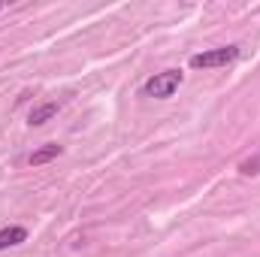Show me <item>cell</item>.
I'll list each match as a JSON object with an SVG mask.
<instances>
[{
    "mask_svg": "<svg viewBox=\"0 0 260 257\" xmlns=\"http://www.w3.org/2000/svg\"><path fill=\"white\" fill-rule=\"evenodd\" d=\"M182 85V73L179 70H164V73H154L145 85H142V94L145 97H154V100H167L179 91Z\"/></svg>",
    "mask_w": 260,
    "mask_h": 257,
    "instance_id": "1",
    "label": "cell"
},
{
    "mask_svg": "<svg viewBox=\"0 0 260 257\" xmlns=\"http://www.w3.org/2000/svg\"><path fill=\"white\" fill-rule=\"evenodd\" d=\"M239 58V46H221V49H209L191 58V67L197 70H209V67H227Z\"/></svg>",
    "mask_w": 260,
    "mask_h": 257,
    "instance_id": "2",
    "label": "cell"
},
{
    "mask_svg": "<svg viewBox=\"0 0 260 257\" xmlns=\"http://www.w3.org/2000/svg\"><path fill=\"white\" fill-rule=\"evenodd\" d=\"M58 103H43V106H37V109H30V115H27V124L30 127H40V124H46V121H52L55 115H58Z\"/></svg>",
    "mask_w": 260,
    "mask_h": 257,
    "instance_id": "3",
    "label": "cell"
},
{
    "mask_svg": "<svg viewBox=\"0 0 260 257\" xmlns=\"http://www.w3.org/2000/svg\"><path fill=\"white\" fill-rule=\"evenodd\" d=\"M21 242H27V230H24V227H3V230H0V251L15 248V245H21Z\"/></svg>",
    "mask_w": 260,
    "mask_h": 257,
    "instance_id": "4",
    "label": "cell"
},
{
    "mask_svg": "<svg viewBox=\"0 0 260 257\" xmlns=\"http://www.w3.org/2000/svg\"><path fill=\"white\" fill-rule=\"evenodd\" d=\"M61 145H43V148H37L30 157H27V164L30 167H43V164H49V160H55V157H61Z\"/></svg>",
    "mask_w": 260,
    "mask_h": 257,
    "instance_id": "5",
    "label": "cell"
},
{
    "mask_svg": "<svg viewBox=\"0 0 260 257\" xmlns=\"http://www.w3.org/2000/svg\"><path fill=\"white\" fill-rule=\"evenodd\" d=\"M239 173H242V176H257L260 173V151L254 154V157H248V160L239 164Z\"/></svg>",
    "mask_w": 260,
    "mask_h": 257,
    "instance_id": "6",
    "label": "cell"
},
{
    "mask_svg": "<svg viewBox=\"0 0 260 257\" xmlns=\"http://www.w3.org/2000/svg\"><path fill=\"white\" fill-rule=\"evenodd\" d=\"M0 9H3V3H0Z\"/></svg>",
    "mask_w": 260,
    "mask_h": 257,
    "instance_id": "7",
    "label": "cell"
}]
</instances>
